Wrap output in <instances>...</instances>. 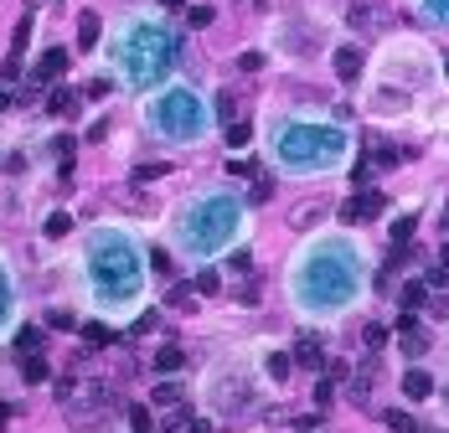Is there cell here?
I'll use <instances>...</instances> for the list:
<instances>
[{
	"label": "cell",
	"instance_id": "6da1fadb",
	"mask_svg": "<svg viewBox=\"0 0 449 433\" xmlns=\"http://www.w3.org/2000/svg\"><path fill=\"white\" fill-rule=\"evenodd\" d=\"M284 284L305 320H341L367 299V248L351 232H310L289 258Z\"/></svg>",
	"mask_w": 449,
	"mask_h": 433
},
{
	"label": "cell",
	"instance_id": "7a4b0ae2",
	"mask_svg": "<svg viewBox=\"0 0 449 433\" xmlns=\"http://www.w3.org/2000/svg\"><path fill=\"white\" fill-rule=\"evenodd\" d=\"M83 284H88V305L103 320H130L145 305V284H150V258L145 243L119 227V222H98L83 237Z\"/></svg>",
	"mask_w": 449,
	"mask_h": 433
},
{
	"label": "cell",
	"instance_id": "3957f363",
	"mask_svg": "<svg viewBox=\"0 0 449 433\" xmlns=\"http://www.w3.org/2000/svg\"><path fill=\"white\" fill-rule=\"evenodd\" d=\"M264 155L289 181L336 176L351 165V129L320 114H269L264 124Z\"/></svg>",
	"mask_w": 449,
	"mask_h": 433
},
{
	"label": "cell",
	"instance_id": "277c9868",
	"mask_svg": "<svg viewBox=\"0 0 449 433\" xmlns=\"http://www.w3.org/2000/svg\"><path fill=\"white\" fill-rule=\"evenodd\" d=\"M170 248L186 264H212V258L232 253L248 237V202L232 186H202L170 212Z\"/></svg>",
	"mask_w": 449,
	"mask_h": 433
},
{
	"label": "cell",
	"instance_id": "5b68a950",
	"mask_svg": "<svg viewBox=\"0 0 449 433\" xmlns=\"http://www.w3.org/2000/svg\"><path fill=\"white\" fill-rule=\"evenodd\" d=\"M181 62V36L160 11H130L109 36V68L119 88L130 93H155L176 78Z\"/></svg>",
	"mask_w": 449,
	"mask_h": 433
},
{
	"label": "cell",
	"instance_id": "8992f818",
	"mask_svg": "<svg viewBox=\"0 0 449 433\" xmlns=\"http://www.w3.org/2000/svg\"><path fill=\"white\" fill-rule=\"evenodd\" d=\"M140 119H145V129H150L160 145H202V140L212 135V124H217V103H212L202 88L170 78L165 88L145 93Z\"/></svg>",
	"mask_w": 449,
	"mask_h": 433
},
{
	"label": "cell",
	"instance_id": "52a82bcc",
	"mask_svg": "<svg viewBox=\"0 0 449 433\" xmlns=\"http://www.w3.org/2000/svg\"><path fill=\"white\" fill-rule=\"evenodd\" d=\"M434 78L439 73H434V57H429L423 41H393V47L377 57V93L398 88L403 98H418Z\"/></svg>",
	"mask_w": 449,
	"mask_h": 433
},
{
	"label": "cell",
	"instance_id": "ba28073f",
	"mask_svg": "<svg viewBox=\"0 0 449 433\" xmlns=\"http://www.w3.org/2000/svg\"><path fill=\"white\" fill-rule=\"evenodd\" d=\"M16 315H21V294H16V273L6 264V253H0V340L16 330Z\"/></svg>",
	"mask_w": 449,
	"mask_h": 433
},
{
	"label": "cell",
	"instance_id": "9c48e42d",
	"mask_svg": "<svg viewBox=\"0 0 449 433\" xmlns=\"http://www.w3.org/2000/svg\"><path fill=\"white\" fill-rule=\"evenodd\" d=\"M382 207H388L382 191H356V197L341 207V216H346V222H372V216H382Z\"/></svg>",
	"mask_w": 449,
	"mask_h": 433
},
{
	"label": "cell",
	"instance_id": "30bf717a",
	"mask_svg": "<svg viewBox=\"0 0 449 433\" xmlns=\"http://www.w3.org/2000/svg\"><path fill=\"white\" fill-rule=\"evenodd\" d=\"M62 73H68V52H62V47H47V52H41V62H36V83H57Z\"/></svg>",
	"mask_w": 449,
	"mask_h": 433
},
{
	"label": "cell",
	"instance_id": "8fae6325",
	"mask_svg": "<svg viewBox=\"0 0 449 433\" xmlns=\"http://www.w3.org/2000/svg\"><path fill=\"white\" fill-rule=\"evenodd\" d=\"M434 392V377L423 372V366H408V372H403V397H413V402H423Z\"/></svg>",
	"mask_w": 449,
	"mask_h": 433
},
{
	"label": "cell",
	"instance_id": "7c38bea8",
	"mask_svg": "<svg viewBox=\"0 0 449 433\" xmlns=\"http://www.w3.org/2000/svg\"><path fill=\"white\" fill-rule=\"evenodd\" d=\"M336 78L361 83V47H336Z\"/></svg>",
	"mask_w": 449,
	"mask_h": 433
},
{
	"label": "cell",
	"instance_id": "4fadbf2b",
	"mask_svg": "<svg viewBox=\"0 0 449 433\" xmlns=\"http://www.w3.org/2000/svg\"><path fill=\"white\" fill-rule=\"evenodd\" d=\"M398 345H403V356H423V345H429V335L418 330L413 315H403V335H398Z\"/></svg>",
	"mask_w": 449,
	"mask_h": 433
},
{
	"label": "cell",
	"instance_id": "5bb4252c",
	"mask_svg": "<svg viewBox=\"0 0 449 433\" xmlns=\"http://www.w3.org/2000/svg\"><path fill=\"white\" fill-rule=\"evenodd\" d=\"M413 11L429 21V26H449V0H413Z\"/></svg>",
	"mask_w": 449,
	"mask_h": 433
},
{
	"label": "cell",
	"instance_id": "9a60e30c",
	"mask_svg": "<svg viewBox=\"0 0 449 433\" xmlns=\"http://www.w3.org/2000/svg\"><path fill=\"white\" fill-rule=\"evenodd\" d=\"M21 377H26V382H47V377H52L47 361H41V351H26V356H21Z\"/></svg>",
	"mask_w": 449,
	"mask_h": 433
},
{
	"label": "cell",
	"instance_id": "2e32d148",
	"mask_svg": "<svg viewBox=\"0 0 449 433\" xmlns=\"http://www.w3.org/2000/svg\"><path fill=\"white\" fill-rule=\"evenodd\" d=\"M93 41H98V16L83 11V16H78V47H93Z\"/></svg>",
	"mask_w": 449,
	"mask_h": 433
},
{
	"label": "cell",
	"instance_id": "e0dca14e",
	"mask_svg": "<svg viewBox=\"0 0 449 433\" xmlns=\"http://www.w3.org/2000/svg\"><path fill=\"white\" fill-rule=\"evenodd\" d=\"M78 103H83V98H78L73 88H57V93L47 98V108H52V114H73V108H78Z\"/></svg>",
	"mask_w": 449,
	"mask_h": 433
},
{
	"label": "cell",
	"instance_id": "ac0fdd59",
	"mask_svg": "<svg viewBox=\"0 0 449 433\" xmlns=\"http://www.w3.org/2000/svg\"><path fill=\"white\" fill-rule=\"evenodd\" d=\"M155 372H181V345H160L155 351Z\"/></svg>",
	"mask_w": 449,
	"mask_h": 433
},
{
	"label": "cell",
	"instance_id": "d6986e66",
	"mask_svg": "<svg viewBox=\"0 0 449 433\" xmlns=\"http://www.w3.org/2000/svg\"><path fill=\"white\" fill-rule=\"evenodd\" d=\"M26 41H31V16H21V26H16V36H11V57L21 62V52H26Z\"/></svg>",
	"mask_w": 449,
	"mask_h": 433
},
{
	"label": "cell",
	"instance_id": "ffe728a7",
	"mask_svg": "<svg viewBox=\"0 0 449 433\" xmlns=\"http://www.w3.org/2000/svg\"><path fill=\"white\" fill-rule=\"evenodd\" d=\"M41 232H47V237H68V232H73V216H68V212H52Z\"/></svg>",
	"mask_w": 449,
	"mask_h": 433
},
{
	"label": "cell",
	"instance_id": "44dd1931",
	"mask_svg": "<svg viewBox=\"0 0 449 433\" xmlns=\"http://www.w3.org/2000/svg\"><path fill=\"white\" fill-rule=\"evenodd\" d=\"M423 305V284H403V315H413Z\"/></svg>",
	"mask_w": 449,
	"mask_h": 433
},
{
	"label": "cell",
	"instance_id": "7402d4cb",
	"mask_svg": "<svg viewBox=\"0 0 449 433\" xmlns=\"http://www.w3.org/2000/svg\"><path fill=\"white\" fill-rule=\"evenodd\" d=\"M176 402H181V387H176V382L155 387V407H176Z\"/></svg>",
	"mask_w": 449,
	"mask_h": 433
},
{
	"label": "cell",
	"instance_id": "603a6c76",
	"mask_svg": "<svg viewBox=\"0 0 449 433\" xmlns=\"http://www.w3.org/2000/svg\"><path fill=\"white\" fill-rule=\"evenodd\" d=\"M299 361H310V366H320V361H326V356H320V340H315V335H305V340H299Z\"/></svg>",
	"mask_w": 449,
	"mask_h": 433
},
{
	"label": "cell",
	"instance_id": "cb8c5ba5",
	"mask_svg": "<svg viewBox=\"0 0 449 433\" xmlns=\"http://www.w3.org/2000/svg\"><path fill=\"white\" fill-rule=\"evenodd\" d=\"M217 284H222V278L212 273V268H202L197 278H191V289H202V294H217Z\"/></svg>",
	"mask_w": 449,
	"mask_h": 433
},
{
	"label": "cell",
	"instance_id": "d4e9b609",
	"mask_svg": "<svg viewBox=\"0 0 449 433\" xmlns=\"http://www.w3.org/2000/svg\"><path fill=\"white\" fill-rule=\"evenodd\" d=\"M83 335H88V345H109V340H114L109 325H83Z\"/></svg>",
	"mask_w": 449,
	"mask_h": 433
},
{
	"label": "cell",
	"instance_id": "484cf974",
	"mask_svg": "<svg viewBox=\"0 0 449 433\" xmlns=\"http://www.w3.org/2000/svg\"><path fill=\"white\" fill-rule=\"evenodd\" d=\"M388 428H393V433H418V423H413L408 413H388Z\"/></svg>",
	"mask_w": 449,
	"mask_h": 433
},
{
	"label": "cell",
	"instance_id": "4316f807",
	"mask_svg": "<svg viewBox=\"0 0 449 433\" xmlns=\"http://www.w3.org/2000/svg\"><path fill=\"white\" fill-rule=\"evenodd\" d=\"M227 145L243 150V145H248V124H227Z\"/></svg>",
	"mask_w": 449,
	"mask_h": 433
},
{
	"label": "cell",
	"instance_id": "83f0119b",
	"mask_svg": "<svg viewBox=\"0 0 449 433\" xmlns=\"http://www.w3.org/2000/svg\"><path fill=\"white\" fill-rule=\"evenodd\" d=\"M160 176H165V160H160V165H140V170H135V181H160Z\"/></svg>",
	"mask_w": 449,
	"mask_h": 433
},
{
	"label": "cell",
	"instance_id": "f1b7e54d",
	"mask_svg": "<svg viewBox=\"0 0 449 433\" xmlns=\"http://www.w3.org/2000/svg\"><path fill=\"white\" fill-rule=\"evenodd\" d=\"M320 212H326V207H299V212H294V227H310Z\"/></svg>",
	"mask_w": 449,
	"mask_h": 433
},
{
	"label": "cell",
	"instance_id": "f546056e",
	"mask_svg": "<svg viewBox=\"0 0 449 433\" xmlns=\"http://www.w3.org/2000/svg\"><path fill=\"white\" fill-rule=\"evenodd\" d=\"M186 21H191V26H212V11H207V6H191Z\"/></svg>",
	"mask_w": 449,
	"mask_h": 433
},
{
	"label": "cell",
	"instance_id": "4dcf8cb0",
	"mask_svg": "<svg viewBox=\"0 0 449 433\" xmlns=\"http://www.w3.org/2000/svg\"><path fill=\"white\" fill-rule=\"evenodd\" d=\"M47 320H52V330H73V325H78V320H73V315H68V310H52V315H47Z\"/></svg>",
	"mask_w": 449,
	"mask_h": 433
},
{
	"label": "cell",
	"instance_id": "1f68e13d",
	"mask_svg": "<svg viewBox=\"0 0 449 433\" xmlns=\"http://www.w3.org/2000/svg\"><path fill=\"white\" fill-rule=\"evenodd\" d=\"M130 423H135V433H150V413H145V407H130Z\"/></svg>",
	"mask_w": 449,
	"mask_h": 433
},
{
	"label": "cell",
	"instance_id": "d6a6232c",
	"mask_svg": "<svg viewBox=\"0 0 449 433\" xmlns=\"http://www.w3.org/2000/svg\"><path fill=\"white\" fill-rule=\"evenodd\" d=\"M367 21H372V6H361V0H356V6H351V26H367Z\"/></svg>",
	"mask_w": 449,
	"mask_h": 433
},
{
	"label": "cell",
	"instance_id": "836d02e7",
	"mask_svg": "<svg viewBox=\"0 0 449 433\" xmlns=\"http://www.w3.org/2000/svg\"><path fill=\"white\" fill-rule=\"evenodd\" d=\"M16 345H21V356L36 351V330H16Z\"/></svg>",
	"mask_w": 449,
	"mask_h": 433
},
{
	"label": "cell",
	"instance_id": "e575fe53",
	"mask_svg": "<svg viewBox=\"0 0 449 433\" xmlns=\"http://www.w3.org/2000/svg\"><path fill=\"white\" fill-rule=\"evenodd\" d=\"M331 397H336V387H331V382H326V377H320V387H315V402H320V407H326V402H331Z\"/></svg>",
	"mask_w": 449,
	"mask_h": 433
},
{
	"label": "cell",
	"instance_id": "d590c367",
	"mask_svg": "<svg viewBox=\"0 0 449 433\" xmlns=\"http://www.w3.org/2000/svg\"><path fill=\"white\" fill-rule=\"evenodd\" d=\"M269 377H289V356H274L269 361Z\"/></svg>",
	"mask_w": 449,
	"mask_h": 433
},
{
	"label": "cell",
	"instance_id": "8d00e7d4",
	"mask_svg": "<svg viewBox=\"0 0 449 433\" xmlns=\"http://www.w3.org/2000/svg\"><path fill=\"white\" fill-rule=\"evenodd\" d=\"M186 433H212V423H207V418H202V423H191V428H186Z\"/></svg>",
	"mask_w": 449,
	"mask_h": 433
},
{
	"label": "cell",
	"instance_id": "74e56055",
	"mask_svg": "<svg viewBox=\"0 0 449 433\" xmlns=\"http://www.w3.org/2000/svg\"><path fill=\"white\" fill-rule=\"evenodd\" d=\"M160 6H186V0H160Z\"/></svg>",
	"mask_w": 449,
	"mask_h": 433
},
{
	"label": "cell",
	"instance_id": "f35d334b",
	"mask_svg": "<svg viewBox=\"0 0 449 433\" xmlns=\"http://www.w3.org/2000/svg\"><path fill=\"white\" fill-rule=\"evenodd\" d=\"M6 418H11V413H6V402H0V423H6Z\"/></svg>",
	"mask_w": 449,
	"mask_h": 433
},
{
	"label": "cell",
	"instance_id": "ab89813d",
	"mask_svg": "<svg viewBox=\"0 0 449 433\" xmlns=\"http://www.w3.org/2000/svg\"><path fill=\"white\" fill-rule=\"evenodd\" d=\"M0 108H6V93H0Z\"/></svg>",
	"mask_w": 449,
	"mask_h": 433
},
{
	"label": "cell",
	"instance_id": "60d3db41",
	"mask_svg": "<svg viewBox=\"0 0 449 433\" xmlns=\"http://www.w3.org/2000/svg\"><path fill=\"white\" fill-rule=\"evenodd\" d=\"M444 78H449V68H444Z\"/></svg>",
	"mask_w": 449,
	"mask_h": 433
}]
</instances>
